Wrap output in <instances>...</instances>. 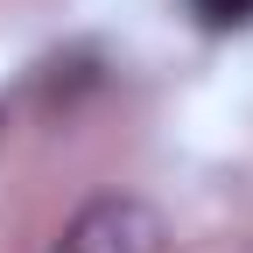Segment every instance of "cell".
Instances as JSON below:
<instances>
[{"label":"cell","mask_w":253,"mask_h":253,"mask_svg":"<svg viewBox=\"0 0 253 253\" xmlns=\"http://www.w3.org/2000/svg\"><path fill=\"white\" fill-rule=\"evenodd\" d=\"M197 14L211 28H239V21H253V0H197Z\"/></svg>","instance_id":"7a4b0ae2"},{"label":"cell","mask_w":253,"mask_h":253,"mask_svg":"<svg viewBox=\"0 0 253 253\" xmlns=\"http://www.w3.org/2000/svg\"><path fill=\"white\" fill-rule=\"evenodd\" d=\"M63 253H162V225L141 211V204H91L71 239H63Z\"/></svg>","instance_id":"6da1fadb"}]
</instances>
